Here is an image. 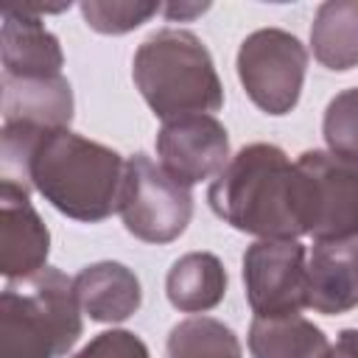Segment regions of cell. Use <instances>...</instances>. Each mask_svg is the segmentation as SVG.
Wrapping results in <instances>:
<instances>
[{
  "label": "cell",
  "mask_w": 358,
  "mask_h": 358,
  "mask_svg": "<svg viewBox=\"0 0 358 358\" xmlns=\"http://www.w3.org/2000/svg\"><path fill=\"white\" fill-rule=\"evenodd\" d=\"M126 159L73 129H42L25 162V185L62 215L98 224L117 213Z\"/></svg>",
  "instance_id": "cell-1"
},
{
  "label": "cell",
  "mask_w": 358,
  "mask_h": 358,
  "mask_svg": "<svg viewBox=\"0 0 358 358\" xmlns=\"http://www.w3.org/2000/svg\"><path fill=\"white\" fill-rule=\"evenodd\" d=\"M210 210L257 241H299V193L291 157L274 143H249L210 182Z\"/></svg>",
  "instance_id": "cell-2"
},
{
  "label": "cell",
  "mask_w": 358,
  "mask_h": 358,
  "mask_svg": "<svg viewBox=\"0 0 358 358\" xmlns=\"http://www.w3.org/2000/svg\"><path fill=\"white\" fill-rule=\"evenodd\" d=\"M131 81L162 123L185 115H213L224 106L215 62L201 36L187 28L148 34L134 50Z\"/></svg>",
  "instance_id": "cell-3"
},
{
  "label": "cell",
  "mask_w": 358,
  "mask_h": 358,
  "mask_svg": "<svg viewBox=\"0 0 358 358\" xmlns=\"http://www.w3.org/2000/svg\"><path fill=\"white\" fill-rule=\"evenodd\" d=\"M73 277L45 266L6 280L0 294V358H64L84 333Z\"/></svg>",
  "instance_id": "cell-4"
},
{
  "label": "cell",
  "mask_w": 358,
  "mask_h": 358,
  "mask_svg": "<svg viewBox=\"0 0 358 358\" xmlns=\"http://www.w3.org/2000/svg\"><path fill=\"white\" fill-rule=\"evenodd\" d=\"M294 168L302 232L313 241L358 238V159L308 148Z\"/></svg>",
  "instance_id": "cell-5"
},
{
  "label": "cell",
  "mask_w": 358,
  "mask_h": 358,
  "mask_svg": "<svg viewBox=\"0 0 358 358\" xmlns=\"http://www.w3.org/2000/svg\"><path fill=\"white\" fill-rule=\"evenodd\" d=\"M117 215L129 235L143 243H171L185 235L193 218V193L157 159L137 151L126 157V176Z\"/></svg>",
  "instance_id": "cell-6"
},
{
  "label": "cell",
  "mask_w": 358,
  "mask_h": 358,
  "mask_svg": "<svg viewBox=\"0 0 358 358\" xmlns=\"http://www.w3.org/2000/svg\"><path fill=\"white\" fill-rule=\"evenodd\" d=\"M235 70L246 98L260 112L282 117L299 103L308 73V48L285 28H257L241 42Z\"/></svg>",
  "instance_id": "cell-7"
},
{
  "label": "cell",
  "mask_w": 358,
  "mask_h": 358,
  "mask_svg": "<svg viewBox=\"0 0 358 358\" xmlns=\"http://www.w3.org/2000/svg\"><path fill=\"white\" fill-rule=\"evenodd\" d=\"M243 294L255 316H291L308 296V246L299 241H255L241 260Z\"/></svg>",
  "instance_id": "cell-8"
},
{
  "label": "cell",
  "mask_w": 358,
  "mask_h": 358,
  "mask_svg": "<svg viewBox=\"0 0 358 358\" xmlns=\"http://www.w3.org/2000/svg\"><path fill=\"white\" fill-rule=\"evenodd\" d=\"M157 162L182 185L215 179L229 162V134L215 115L165 120L157 131Z\"/></svg>",
  "instance_id": "cell-9"
},
{
  "label": "cell",
  "mask_w": 358,
  "mask_h": 358,
  "mask_svg": "<svg viewBox=\"0 0 358 358\" xmlns=\"http://www.w3.org/2000/svg\"><path fill=\"white\" fill-rule=\"evenodd\" d=\"M50 232L31 204V190L0 182V274L22 280L48 266Z\"/></svg>",
  "instance_id": "cell-10"
},
{
  "label": "cell",
  "mask_w": 358,
  "mask_h": 358,
  "mask_svg": "<svg viewBox=\"0 0 358 358\" xmlns=\"http://www.w3.org/2000/svg\"><path fill=\"white\" fill-rule=\"evenodd\" d=\"M305 308L322 316H341L358 308V238L313 241L308 249Z\"/></svg>",
  "instance_id": "cell-11"
},
{
  "label": "cell",
  "mask_w": 358,
  "mask_h": 358,
  "mask_svg": "<svg viewBox=\"0 0 358 358\" xmlns=\"http://www.w3.org/2000/svg\"><path fill=\"white\" fill-rule=\"evenodd\" d=\"M0 62L3 76L36 78L59 76L64 67V53L59 36L45 28L42 17L28 14L22 6L0 8Z\"/></svg>",
  "instance_id": "cell-12"
},
{
  "label": "cell",
  "mask_w": 358,
  "mask_h": 358,
  "mask_svg": "<svg viewBox=\"0 0 358 358\" xmlns=\"http://www.w3.org/2000/svg\"><path fill=\"white\" fill-rule=\"evenodd\" d=\"M76 299L92 322L120 324L131 319L143 305V285L134 268L117 260H98L84 266L73 277Z\"/></svg>",
  "instance_id": "cell-13"
},
{
  "label": "cell",
  "mask_w": 358,
  "mask_h": 358,
  "mask_svg": "<svg viewBox=\"0 0 358 358\" xmlns=\"http://www.w3.org/2000/svg\"><path fill=\"white\" fill-rule=\"evenodd\" d=\"M3 123H25L39 129H70L76 98L73 84L59 76L17 78L3 76Z\"/></svg>",
  "instance_id": "cell-14"
},
{
  "label": "cell",
  "mask_w": 358,
  "mask_h": 358,
  "mask_svg": "<svg viewBox=\"0 0 358 358\" xmlns=\"http://www.w3.org/2000/svg\"><path fill=\"white\" fill-rule=\"evenodd\" d=\"M227 268L213 252H187L165 274V296L179 313H207L227 296Z\"/></svg>",
  "instance_id": "cell-15"
},
{
  "label": "cell",
  "mask_w": 358,
  "mask_h": 358,
  "mask_svg": "<svg viewBox=\"0 0 358 358\" xmlns=\"http://www.w3.org/2000/svg\"><path fill=\"white\" fill-rule=\"evenodd\" d=\"M252 358H330V338L302 313L255 316L246 336Z\"/></svg>",
  "instance_id": "cell-16"
},
{
  "label": "cell",
  "mask_w": 358,
  "mask_h": 358,
  "mask_svg": "<svg viewBox=\"0 0 358 358\" xmlns=\"http://www.w3.org/2000/svg\"><path fill=\"white\" fill-rule=\"evenodd\" d=\"M310 50L313 59L333 73L358 67V0H327L316 8Z\"/></svg>",
  "instance_id": "cell-17"
},
{
  "label": "cell",
  "mask_w": 358,
  "mask_h": 358,
  "mask_svg": "<svg viewBox=\"0 0 358 358\" xmlns=\"http://www.w3.org/2000/svg\"><path fill=\"white\" fill-rule=\"evenodd\" d=\"M165 358H243V350L229 324L199 313L171 327Z\"/></svg>",
  "instance_id": "cell-18"
},
{
  "label": "cell",
  "mask_w": 358,
  "mask_h": 358,
  "mask_svg": "<svg viewBox=\"0 0 358 358\" xmlns=\"http://www.w3.org/2000/svg\"><path fill=\"white\" fill-rule=\"evenodd\" d=\"M78 11L95 34L103 36H123L140 25H145L151 17L162 14V3L157 0H84L78 3Z\"/></svg>",
  "instance_id": "cell-19"
},
{
  "label": "cell",
  "mask_w": 358,
  "mask_h": 358,
  "mask_svg": "<svg viewBox=\"0 0 358 358\" xmlns=\"http://www.w3.org/2000/svg\"><path fill=\"white\" fill-rule=\"evenodd\" d=\"M322 137L327 151L358 159V87L341 90L327 101Z\"/></svg>",
  "instance_id": "cell-20"
},
{
  "label": "cell",
  "mask_w": 358,
  "mask_h": 358,
  "mask_svg": "<svg viewBox=\"0 0 358 358\" xmlns=\"http://www.w3.org/2000/svg\"><path fill=\"white\" fill-rule=\"evenodd\" d=\"M70 358H151V352L137 333L123 330V327H112V330L92 336Z\"/></svg>",
  "instance_id": "cell-21"
},
{
  "label": "cell",
  "mask_w": 358,
  "mask_h": 358,
  "mask_svg": "<svg viewBox=\"0 0 358 358\" xmlns=\"http://www.w3.org/2000/svg\"><path fill=\"white\" fill-rule=\"evenodd\" d=\"M210 8V3H162V14L171 22H187L199 14H204Z\"/></svg>",
  "instance_id": "cell-22"
},
{
  "label": "cell",
  "mask_w": 358,
  "mask_h": 358,
  "mask_svg": "<svg viewBox=\"0 0 358 358\" xmlns=\"http://www.w3.org/2000/svg\"><path fill=\"white\" fill-rule=\"evenodd\" d=\"M330 358H358V327H344L333 347H330Z\"/></svg>",
  "instance_id": "cell-23"
}]
</instances>
